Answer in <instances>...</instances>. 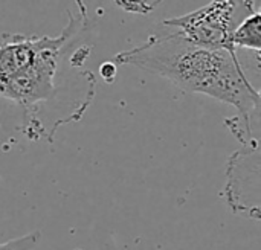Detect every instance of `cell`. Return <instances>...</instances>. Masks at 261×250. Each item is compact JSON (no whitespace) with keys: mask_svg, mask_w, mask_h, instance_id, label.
I'll return each mask as SVG.
<instances>
[{"mask_svg":"<svg viewBox=\"0 0 261 250\" xmlns=\"http://www.w3.org/2000/svg\"><path fill=\"white\" fill-rule=\"evenodd\" d=\"M57 37L5 34L0 40V127L52 144L61 125L78 122L96 95L98 76L86 67L98 35L83 2L67 9Z\"/></svg>","mask_w":261,"mask_h":250,"instance_id":"1","label":"cell"},{"mask_svg":"<svg viewBox=\"0 0 261 250\" xmlns=\"http://www.w3.org/2000/svg\"><path fill=\"white\" fill-rule=\"evenodd\" d=\"M164 27L142 44L116 53L113 63L156 73L184 92L211 96L232 105L239 115L246 113L257 90L248 79L239 55L197 46L177 31Z\"/></svg>","mask_w":261,"mask_h":250,"instance_id":"2","label":"cell"},{"mask_svg":"<svg viewBox=\"0 0 261 250\" xmlns=\"http://www.w3.org/2000/svg\"><path fill=\"white\" fill-rule=\"evenodd\" d=\"M255 9V2H211L185 15L168 18L162 24L177 31L187 40L197 46L237 53L232 44L234 34L242 24V21L249 17Z\"/></svg>","mask_w":261,"mask_h":250,"instance_id":"3","label":"cell"},{"mask_svg":"<svg viewBox=\"0 0 261 250\" xmlns=\"http://www.w3.org/2000/svg\"><path fill=\"white\" fill-rule=\"evenodd\" d=\"M223 199L232 214L261 221V147H242L226 163Z\"/></svg>","mask_w":261,"mask_h":250,"instance_id":"4","label":"cell"},{"mask_svg":"<svg viewBox=\"0 0 261 250\" xmlns=\"http://www.w3.org/2000/svg\"><path fill=\"white\" fill-rule=\"evenodd\" d=\"M225 125L242 147H261V90H257L246 113L228 118Z\"/></svg>","mask_w":261,"mask_h":250,"instance_id":"5","label":"cell"},{"mask_svg":"<svg viewBox=\"0 0 261 250\" xmlns=\"http://www.w3.org/2000/svg\"><path fill=\"white\" fill-rule=\"evenodd\" d=\"M234 49H248L261 55V8L246 17L232 38Z\"/></svg>","mask_w":261,"mask_h":250,"instance_id":"6","label":"cell"},{"mask_svg":"<svg viewBox=\"0 0 261 250\" xmlns=\"http://www.w3.org/2000/svg\"><path fill=\"white\" fill-rule=\"evenodd\" d=\"M41 234L38 231H34L28 235L17 237L14 240H9L6 243L0 244V250H34L38 246Z\"/></svg>","mask_w":261,"mask_h":250,"instance_id":"7","label":"cell"},{"mask_svg":"<svg viewBox=\"0 0 261 250\" xmlns=\"http://www.w3.org/2000/svg\"><path fill=\"white\" fill-rule=\"evenodd\" d=\"M99 76L106 82H113L116 76V64L113 61H106L99 66Z\"/></svg>","mask_w":261,"mask_h":250,"instance_id":"8","label":"cell"},{"mask_svg":"<svg viewBox=\"0 0 261 250\" xmlns=\"http://www.w3.org/2000/svg\"><path fill=\"white\" fill-rule=\"evenodd\" d=\"M75 250H83V249H75Z\"/></svg>","mask_w":261,"mask_h":250,"instance_id":"9","label":"cell"}]
</instances>
